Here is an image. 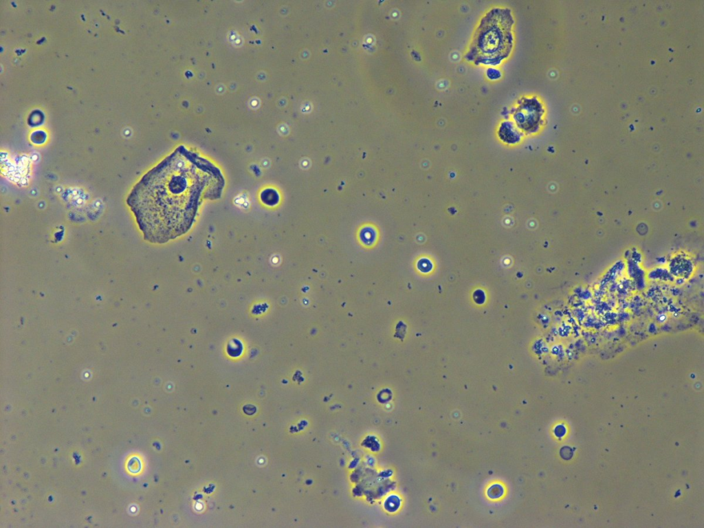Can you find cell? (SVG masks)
I'll return each instance as SVG.
<instances>
[{
    "mask_svg": "<svg viewBox=\"0 0 704 528\" xmlns=\"http://www.w3.org/2000/svg\"><path fill=\"white\" fill-rule=\"evenodd\" d=\"M221 170L181 145L134 186L126 203L144 239L165 243L187 233L204 199L221 198Z\"/></svg>",
    "mask_w": 704,
    "mask_h": 528,
    "instance_id": "1",
    "label": "cell"
},
{
    "mask_svg": "<svg viewBox=\"0 0 704 528\" xmlns=\"http://www.w3.org/2000/svg\"><path fill=\"white\" fill-rule=\"evenodd\" d=\"M514 23L509 9L490 10L481 19L465 58L475 64H499L512 51Z\"/></svg>",
    "mask_w": 704,
    "mask_h": 528,
    "instance_id": "2",
    "label": "cell"
},
{
    "mask_svg": "<svg viewBox=\"0 0 704 528\" xmlns=\"http://www.w3.org/2000/svg\"><path fill=\"white\" fill-rule=\"evenodd\" d=\"M543 113L542 105L537 98H522L518 100L513 118L525 132L534 133L540 127Z\"/></svg>",
    "mask_w": 704,
    "mask_h": 528,
    "instance_id": "3",
    "label": "cell"
},
{
    "mask_svg": "<svg viewBox=\"0 0 704 528\" xmlns=\"http://www.w3.org/2000/svg\"><path fill=\"white\" fill-rule=\"evenodd\" d=\"M498 135L500 139L508 143H515L520 140V134L514 128L512 123L509 122H504L502 123L499 131Z\"/></svg>",
    "mask_w": 704,
    "mask_h": 528,
    "instance_id": "4",
    "label": "cell"
}]
</instances>
